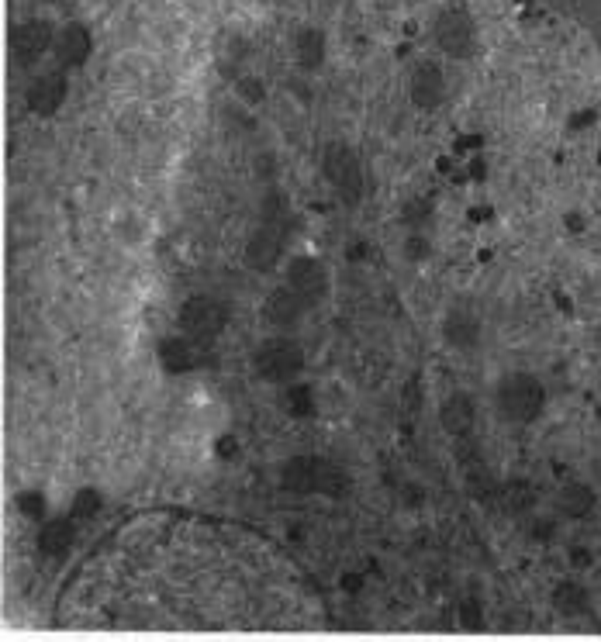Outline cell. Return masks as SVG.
<instances>
[{
  "mask_svg": "<svg viewBox=\"0 0 601 642\" xmlns=\"http://www.w3.org/2000/svg\"><path fill=\"white\" fill-rule=\"evenodd\" d=\"M318 466H322V460H315V456H294V460H287L284 470H280V487L291 494H315Z\"/></svg>",
  "mask_w": 601,
  "mask_h": 642,
  "instance_id": "11",
  "label": "cell"
},
{
  "mask_svg": "<svg viewBox=\"0 0 601 642\" xmlns=\"http://www.w3.org/2000/svg\"><path fill=\"white\" fill-rule=\"evenodd\" d=\"M501 504H505L508 515H522V511H529L532 504H536V491L526 484V480H512V484L501 487Z\"/></svg>",
  "mask_w": 601,
  "mask_h": 642,
  "instance_id": "23",
  "label": "cell"
},
{
  "mask_svg": "<svg viewBox=\"0 0 601 642\" xmlns=\"http://www.w3.org/2000/svg\"><path fill=\"white\" fill-rule=\"evenodd\" d=\"M90 49H94V38H90V32L83 25H66L63 35L56 38V56L63 66H83Z\"/></svg>",
  "mask_w": 601,
  "mask_h": 642,
  "instance_id": "13",
  "label": "cell"
},
{
  "mask_svg": "<svg viewBox=\"0 0 601 642\" xmlns=\"http://www.w3.org/2000/svg\"><path fill=\"white\" fill-rule=\"evenodd\" d=\"M159 359H163V366H166V370H173V373L187 370V366H190V349H187L184 335H180V339H166L163 346H159Z\"/></svg>",
  "mask_w": 601,
  "mask_h": 642,
  "instance_id": "25",
  "label": "cell"
},
{
  "mask_svg": "<svg viewBox=\"0 0 601 642\" xmlns=\"http://www.w3.org/2000/svg\"><path fill=\"white\" fill-rule=\"evenodd\" d=\"M304 308H308V304H304L291 287H277L270 297H266V308L263 311H266V318H270L273 325L287 328V325H294V321L301 318Z\"/></svg>",
  "mask_w": 601,
  "mask_h": 642,
  "instance_id": "14",
  "label": "cell"
},
{
  "mask_svg": "<svg viewBox=\"0 0 601 642\" xmlns=\"http://www.w3.org/2000/svg\"><path fill=\"white\" fill-rule=\"evenodd\" d=\"M432 35H436V45L453 59H467L474 52L477 42V25L470 18V11L463 4H450L436 14V25H432Z\"/></svg>",
  "mask_w": 601,
  "mask_h": 642,
  "instance_id": "3",
  "label": "cell"
},
{
  "mask_svg": "<svg viewBox=\"0 0 601 642\" xmlns=\"http://www.w3.org/2000/svg\"><path fill=\"white\" fill-rule=\"evenodd\" d=\"M284 408L291 411L294 418H311V415H315V394H311V387H304V384L287 387Z\"/></svg>",
  "mask_w": 601,
  "mask_h": 642,
  "instance_id": "24",
  "label": "cell"
},
{
  "mask_svg": "<svg viewBox=\"0 0 601 642\" xmlns=\"http://www.w3.org/2000/svg\"><path fill=\"white\" fill-rule=\"evenodd\" d=\"M177 325L187 339L208 342V339H215V335L225 332L228 308L222 301H215V297L197 294V297H190V301H184V308H180V315H177Z\"/></svg>",
  "mask_w": 601,
  "mask_h": 642,
  "instance_id": "5",
  "label": "cell"
},
{
  "mask_svg": "<svg viewBox=\"0 0 601 642\" xmlns=\"http://www.w3.org/2000/svg\"><path fill=\"white\" fill-rule=\"evenodd\" d=\"M287 287H291L304 304H315L329 294V273H325V266L318 263V259L298 256L287 266Z\"/></svg>",
  "mask_w": 601,
  "mask_h": 642,
  "instance_id": "6",
  "label": "cell"
},
{
  "mask_svg": "<svg viewBox=\"0 0 601 642\" xmlns=\"http://www.w3.org/2000/svg\"><path fill=\"white\" fill-rule=\"evenodd\" d=\"M280 249H284V218H273L266 214V225L260 232H253V239L246 242V263L253 270H273V263L280 259Z\"/></svg>",
  "mask_w": 601,
  "mask_h": 642,
  "instance_id": "7",
  "label": "cell"
},
{
  "mask_svg": "<svg viewBox=\"0 0 601 642\" xmlns=\"http://www.w3.org/2000/svg\"><path fill=\"white\" fill-rule=\"evenodd\" d=\"M315 494H322V498H332V501L349 498V494H353V477H349L342 466L322 460V466H318V491Z\"/></svg>",
  "mask_w": 601,
  "mask_h": 642,
  "instance_id": "18",
  "label": "cell"
},
{
  "mask_svg": "<svg viewBox=\"0 0 601 642\" xmlns=\"http://www.w3.org/2000/svg\"><path fill=\"white\" fill-rule=\"evenodd\" d=\"M408 94L418 111H436L446 101V76L436 63H418L408 83Z\"/></svg>",
  "mask_w": 601,
  "mask_h": 642,
  "instance_id": "8",
  "label": "cell"
},
{
  "mask_svg": "<svg viewBox=\"0 0 601 642\" xmlns=\"http://www.w3.org/2000/svg\"><path fill=\"white\" fill-rule=\"evenodd\" d=\"M405 256H408V259H425V256H429V242H425L422 235H415V239H408Z\"/></svg>",
  "mask_w": 601,
  "mask_h": 642,
  "instance_id": "30",
  "label": "cell"
},
{
  "mask_svg": "<svg viewBox=\"0 0 601 642\" xmlns=\"http://www.w3.org/2000/svg\"><path fill=\"white\" fill-rule=\"evenodd\" d=\"M557 7L570 14L577 25L588 28V35L595 38L601 49V0H557Z\"/></svg>",
  "mask_w": 601,
  "mask_h": 642,
  "instance_id": "17",
  "label": "cell"
},
{
  "mask_svg": "<svg viewBox=\"0 0 601 642\" xmlns=\"http://www.w3.org/2000/svg\"><path fill=\"white\" fill-rule=\"evenodd\" d=\"M73 539H76L73 518H59V522H49L38 532V549H42L45 556H63L66 549L73 546Z\"/></svg>",
  "mask_w": 601,
  "mask_h": 642,
  "instance_id": "16",
  "label": "cell"
},
{
  "mask_svg": "<svg viewBox=\"0 0 601 642\" xmlns=\"http://www.w3.org/2000/svg\"><path fill=\"white\" fill-rule=\"evenodd\" d=\"M557 508L560 515L567 518H584L595 511V491L588 484H567L564 491L557 494Z\"/></svg>",
  "mask_w": 601,
  "mask_h": 642,
  "instance_id": "20",
  "label": "cell"
},
{
  "mask_svg": "<svg viewBox=\"0 0 601 642\" xmlns=\"http://www.w3.org/2000/svg\"><path fill=\"white\" fill-rule=\"evenodd\" d=\"M97 511H101V494L90 491V487L73 498V518H94Z\"/></svg>",
  "mask_w": 601,
  "mask_h": 642,
  "instance_id": "26",
  "label": "cell"
},
{
  "mask_svg": "<svg viewBox=\"0 0 601 642\" xmlns=\"http://www.w3.org/2000/svg\"><path fill=\"white\" fill-rule=\"evenodd\" d=\"M253 366L263 380H270V384H291L304 366V353L298 342L280 335V339H266L263 346L256 349Z\"/></svg>",
  "mask_w": 601,
  "mask_h": 642,
  "instance_id": "4",
  "label": "cell"
},
{
  "mask_svg": "<svg viewBox=\"0 0 601 642\" xmlns=\"http://www.w3.org/2000/svg\"><path fill=\"white\" fill-rule=\"evenodd\" d=\"M474 418L477 411L467 394H450L443 401V408H439V422H443V428L453 439H467V435L474 432Z\"/></svg>",
  "mask_w": 601,
  "mask_h": 642,
  "instance_id": "12",
  "label": "cell"
},
{
  "mask_svg": "<svg viewBox=\"0 0 601 642\" xmlns=\"http://www.w3.org/2000/svg\"><path fill=\"white\" fill-rule=\"evenodd\" d=\"M543 404H546V391L532 373H508L498 387V408L508 422H536L543 415Z\"/></svg>",
  "mask_w": 601,
  "mask_h": 642,
  "instance_id": "1",
  "label": "cell"
},
{
  "mask_svg": "<svg viewBox=\"0 0 601 642\" xmlns=\"http://www.w3.org/2000/svg\"><path fill=\"white\" fill-rule=\"evenodd\" d=\"M467 491H470V498H474V501L488 504V501L498 498L501 487L494 484V477L488 473V466H484V463H474V466H467Z\"/></svg>",
  "mask_w": 601,
  "mask_h": 642,
  "instance_id": "22",
  "label": "cell"
},
{
  "mask_svg": "<svg viewBox=\"0 0 601 642\" xmlns=\"http://www.w3.org/2000/svg\"><path fill=\"white\" fill-rule=\"evenodd\" d=\"M591 605L588 591H584L581 584H574V580H564V584L553 591V608L560 611V615H584Z\"/></svg>",
  "mask_w": 601,
  "mask_h": 642,
  "instance_id": "21",
  "label": "cell"
},
{
  "mask_svg": "<svg viewBox=\"0 0 601 642\" xmlns=\"http://www.w3.org/2000/svg\"><path fill=\"white\" fill-rule=\"evenodd\" d=\"M239 94L246 97L249 104H260L266 97V90L260 87V80H253V76H249V80H239Z\"/></svg>",
  "mask_w": 601,
  "mask_h": 642,
  "instance_id": "29",
  "label": "cell"
},
{
  "mask_svg": "<svg viewBox=\"0 0 601 642\" xmlns=\"http://www.w3.org/2000/svg\"><path fill=\"white\" fill-rule=\"evenodd\" d=\"M294 52H298V63L304 66V70H318L322 66V59H325V35L318 32V28H311V25H304L298 38H294Z\"/></svg>",
  "mask_w": 601,
  "mask_h": 642,
  "instance_id": "19",
  "label": "cell"
},
{
  "mask_svg": "<svg viewBox=\"0 0 601 642\" xmlns=\"http://www.w3.org/2000/svg\"><path fill=\"white\" fill-rule=\"evenodd\" d=\"M18 511H21V515H28V518H45V498H42V494H35V491L18 494Z\"/></svg>",
  "mask_w": 601,
  "mask_h": 642,
  "instance_id": "27",
  "label": "cell"
},
{
  "mask_svg": "<svg viewBox=\"0 0 601 642\" xmlns=\"http://www.w3.org/2000/svg\"><path fill=\"white\" fill-rule=\"evenodd\" d=\"M66 94H70V83H66V73L63 70L38 76L32 87H28V111H35V114H42V118H49V114H56L59 107H63Z\"/></svg>",
  "mask_w": 601,
  "mask_h": 642,
  "instance_id": "9",
  "label": "cell"
},
{
  "mask_svg": "<svg viewBox=\"0 0 601 642\" xmlns=\"http://www.w3.org/2000/svg\"><path fill=\"white\" fill-rule=\"evenodd\" d=\"M443 332H446V342L456 349H470L477 346V339H481V325H477V318L470 315V311H450L443 321Z\"/></svg>",
  "mask_w": 601,
  "mask_h": 642,
  "instance_id": "15",
  "label": "cell"
},
{
  "mask_svg": "<svg viewBox=\"0 0 601 642\" xmlns=\"http://www.w3.org/2000/svg\"><path fill=\"white\" fill-rule=\"evenodd\" d=\"M429 214H432V204H429V201H418V197H415V201H408V204H405V211H401V218H405L408 225H422V221L429 218Z\"/></svg>",
  "mask_w": 601,
  "mask_h": 642,
  "instance_id": "28",
  "label": "cell"
},
{
  "mask_svg": "<svg viewBox=\"0 0 601 642\" xmlns=\"http://www.w3.org/2000/svg\"><path fill=\"white\" fill-rule=\"evenodd\" d=\"M11 45H14V59H18L21 66L35 63V59L52 45V25H49V21H42V18L25 21V25H18Z\"/></svg>",
  "mask_w": 601,
  "mask_h": 642,
  "instance_id": "10",
  "label": "cell"
},
{
  "mask_svg": "<svg viewBox=\"0 0 601 642\" xmlns=\"http://www.w3.org/2000/svg\"><path fill=\"white\" fill-rule=\"evenodd\" d=\"M322 173L325 180L342 194V201L356 204L363 197V166H360V156L349 149L346 142H329L322 149Z\"/></svg>",
  "mask_w": 601,
  "mask_h": 642,
  "instance_id": "2",
  "label": "cell"
}]
</instances>
